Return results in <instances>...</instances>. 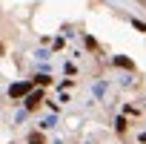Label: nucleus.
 I'll return each instance as SVG.
<instances>
[{"instance_id": "nucleus-1", "label": "nucleus", "mask_w": 146, "mask_h": 144, "mask_svg": "<svg viewBox=\"0 0 146 144\" xmlns=\"http://www.w3.org/2000/svg\"><path fill=\"white\" fill-rule=\"evenodd\" d=\"M0 144H146V26L106 0H0Z\"/></svg>"}, {"instance_id": "nucleus-2", "label": "nucleus", "mask_w": 146, "mask_h": 144, "mask_svg": "<svg viewBox=\"0 0 146 144\" xmlns=\"http://www.w3.org/2000/svg\"><path fill=\"white\" fill-rule=\"evenodd\" d=\"M132 3H135V6H140V9L146 12V0H132Z\"/></svg>"}]
</instances>
